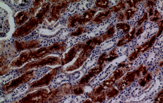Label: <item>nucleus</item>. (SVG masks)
<instances>
[{"label":"nucleus","instance_id":"1","mask_svg":"<svg viewBox=\"0 0 163 103\" xmlns=\"http://www.w3.org/2000/svg\"><path fill=\"white\" fill-rule=\"evenodd\" d=\"M116 67L117 66H115L111 63L95 78L90 81L89 83L90 86L94 87L98 85L108 77L116 70Z\"/></svg>","mask_w":163,"mask_h":103},{"label":"nucleus","instance_id":"2","mask_svg":"<svg viewBox=\"0 0 163 103\" xmlns=\"http://www.w3.org/2000/svg\"><path fill=\"white\" fill-rule=\"evenodd\" d=\"M28 85L26 84L21 85L17 88L11 94H9L7 97H5L3 102H10L19 100L22 98L26 94L28 90Z\"/></svg>","mask_w":163,"mask_h":103},{"label":"nucleus","instance_id":"3","mask_svg":"<svg viewBox=\"0 0 163 103\" xmlns=\"http://www.w3.org/2000/svg\"><path fill=\"white\" fill-rule=\"evenodd\" d=\"M118 40L113 37L110 39L102 42L94 50L98 52L100 55L102 53L109 52L116 47Z\"/></svg>","mask_w":163,"mask_h":103},{"label":"nucleus","instance_id":"4","mask_svg":"<svg viewBox=\"0 0 163 103\" xmlns=\"http://www.w3.org/2000/svg\"><path fill=\"white\" fill-rule=\"evenodd\" d=\"M100 55V54L94 49L92 51L84 65L83 69V72L84 73H87L88 71L95 66L98 62V57Z\"/></svg>","mask_w":163,"mask_h":103},{"label":"nucleus","instance_id":"5","mask_svg":"<svg viewBox=\"0 0 163 103\" xmlns=\"http://www.w3.org/2000/svg\"><path fill=\"white\" fill-rule=\"evenodd\" d=\"M70 82V75L61 73L57 76L50 85L51 88L55 89L64 83Z\"/></svg>","mask_w":163,"mask_h":103},{"label":"nucleus","instance_id":"6","mask_svg":"<svg viewBox=\"0 0 163 103\" xmlns=\"http://www.w3.org/2000/svg\"><path fill=\"white\" fill-rule=\"evenodd\" d=\"M72 29L65 28L62 29L57 33L55 36L53 38L55 42H61L64 41L69 37L70 33L72 31Z\"/></svg>","mask_w":163,"mask_h":103},{"label":"nucleus","instance_id":"7","mask_svg":"<svg viewBox=\"0 0 163 103\" xmlns=\"http://www.w3.org/2000/svg\"><path fill=\"white\" fill-rule=\"evenodd\" d=\"M134 49V47L132 46L130 43H129L118 47L116 52L119 56H126L128 57L133 51Z\"/></svg>","mask_w":163,"mask_h":103},{"label":"nucleus","instance_id":"8","mask_svg":"<svg viewBox=\"0 0 163 103\" xmlns=\"http://www.w3.org/2000/svg\"><path fill=\"white\" fill-rule=\"evenodd\" d=\"M150 38L147 31H145L142 34L134 39L131 43H130V44L133 47L140 46Z\"/></svg>","mask_w":163,"mask_h":103},{"label":"nucleus","instance_id":"9","mask_svg":"<svg viewBox=\"0 0 163 103\" xmlns=\"http://www.w3.org/2000/svg\"><path fill=\"white\" fill-rule=\"evenodd\" d=\"M94 2L91 1H83L77 3V12L81 13L93 6Z\"/></svg>","mask_w":163,"mask_h":103},{"label":"nucleus","instance_id":"10","mask_svg":"<svg viewBox=\"0 0 163 103\" xmlns=\"http://www.w3.org/2000/svg\"><path fill=\"white\" fill-rule=\"evenodd\" d=\"M19 75V73L16 71H12L5 75L3 76L1 78V83L2 84L6 83L13 79L16 78Z\"/></svg>","mask_w":163,"mask_h":103},{"label":"nucleus","instance_id":"11","mask_svg":"<svg viewBox=\"0 0 163 103\" xmlns=\"http://www.w3.org/2000/svg\"><path fill=\"white\" fill-rule=\"evenodd\" d=\"M83 74V71H78L70 75V82L73 84H76L81 78Z\"/></svg>","mask_w":163,"mask_h":103},{"label":"nucleus","instance_id":"12","mask_svg":"<svg viewBox=\"0 0 163 103\" xmlns=\"http://www.w3.org/2000/svg\"><path fill=\"white\" fill-rule=\"evenodd\" d=\"M143 94V88L140 86H136L131 91L130 96L132 98H134L139 97Z\"/></svg>","mask_w":163,"mask_h":103},{"label":"nucleus","instance_id":"13","mask_svg":"<svg viewBox=\"0 0 163 103\" xmlns=\"http://www.w3.org/2000/svg\"><path fill=\"white\" fill-rule=\"evenodd\" d=\"M146 56H147V52L140 55L133 62V66L134 67H137L144 63V61L146 59Z\"/></svg>","mask_w":163,"mask_h":103},{"label":"nucleus","instance_id":"14","mask_svg":"<svg viewBox=\"0 0 163 103\" xmlns=\"http://www.w3.org/2000/svg\"><path fill=\"white\" fill-rule=\"evenodd\" d=\"M49 68L47 67H44L39 69L36 71L35 73V78L36 79L40 78L41 77L44 75L49 70Z\"/></svg>","mask_w":163,"mask_h":103},{"label":"nucleus","instance_id":"15","mask_svg":"<svg viewBox=\"0 0 163 103\" xmlns=\"http://www.w3.org/2000/svg\"><path fill=\"white\" fill-rule=\"evenodd\" d=\"M80 41L79 37H73L69 38L66 41V45L68 47H71L77 44Z\"/></svg>","mask_w":163,"mask_h":103},{"label":"nucleus","instance_id":"16","mask_svg":"<svg viewBox=\"0 0 163 103\" xmlns=\"http://www.w3.org/2000/svg\"><path fill=\"white\" fill-rule=\"evenodd\" d=\"M158 28L157 24L150 21H145L143 25V29L145 31H148L154 28Z\"/></svg>","mask_w":163,"mask_h":103},{"label":"nucleus","instance_id":"17","mask_svg":"<svg viewBox=\"0 0 163 103\" xmlns=\"http://www.w3.org/2000/svg\"><path fill=\"white\" fill-rule=\"evenodd\" d=\"M144 10H145L142 6V4H139L135 16H137L139 18H140L144 14Z\"/></svg>","mask_w":163,"mask_h":103},{"label":"nucleus","instance_id":"18","mask_svg":"<svg viewBox=\"0 0 163 103\" xmlns=\"http://www.w3.org/2000/svg\"><path fill=\"white\" fill-rule=\"evenodd\" d=\"M75 97L74 95H70L65 97L61 101V102L62 103H74Z\"/></svg>","mask_w":163,"mask_h":103},{"label":"nucleus","instance_id":"19","mask_svg":"<svg viewBox=\"0 0 163 103\" xmlns=\"http://www.w3.org/2000/svg\"><path fill=\"white\" fill-rule=\"evenodd\" d=\"M127 57L126 56H120V57H118V58H117L115 60H114L113 62H112V64H114V65H115V66H117L120 63L125 61L126 60Z\"/></svg>","mask_w":163,"mask_h":103},{"label":"nucleus","instance_id":"20","mask_svg":"<svg viewBox=\"0 0 163 103\" xmlns=\"http://www.w3.org/2000/svg\"><path fill=\"white\" fill-rule=\"evenodd\" d=\"M163 45V34L156 39L154 45V47H160Z\"/></svg>","mask_w":163,"mask_h":103},{"label":"nucleus","instance_id":"21","mask_svg":"<svg viewBox=\"0 0 163 103\" xmlns=\"http://www.w3.org/2000/svg\"><path fill=\"white\" fill-rule=\"evenodd\" d=\"M124 35V31L123 30H120L115 32L113 37L116 39L119 40L122 37H123Z\"/></svg>","mask_w":163,"mask_h":103},{"label":"nucleus","instance_id":"22","mask_svg":"<svg viewBox=\"0 0 163 103\" xmlns=\"http://www.w3.org/2000/svg\"><path fill=\"white\" fill-rule=\"evenodd\" d=\"M159 28H155L152 29V30H148L147 31V34L149 37L151 38V37L153 36L154 35L156 34L158 31Z\"/></svg>","mask_w":163,"mask_h":103},{"label":"nucleus","instance_id":"23","mask_svg":"<svg viewBox=\"0 0 163 103\" xmlns=\"http://www.w3.org/2000/svg\"><path fill=\"white\" fill-rule=\"evenodd\" d=\"M160 58H158L156 61L154 62L152 64V65L150 66V68H149V71L150 72L154 71V70H155L158 66L159 64V62H160Z\"/></svg>","mask_w":163,"mask_h":103},{"label":"nucleus","instance_id":"24","mask_svg":"<svg viewBox=\"0 0 163 103\" xmlns=\"http://www.w3.org/2000/svg\"><path fill=\"white\" fill-rule=\"evenodd\" d=\"M86 96H77L75 98L74 100V103L83 102L86 99Z\"/></svg>","mask_w":163,"mask_h":103},{"label":"nucleus","instance_id":"25","mask_svg":"<svg viewBox=\"0 0 163 103\" xmlns=\"http://www.w3.org/2000/svg\"><path fill=\"white\" fill-rule=\"evenodd\" d=\"M108 21H109V23H110V25H114L117 23L118 20L116 16L114 14L110 17V18L108 19Z\"/></svg>","mask_w":163,"mask_h":103},{"label":"nucleus","instance_id":"26","mask_svg":"<svg viewBox=\"0 0 163 103\" xmlns=\"http://www.w3.org/2000/svg\"><path fill=\"white\" fill-rule=\"evenodd\" d=\"M139 18L136 16H134L128 21V23L130 25H135L137 24Z\"/></svg>","mask_w":163,"mask_h":103},{"label":"nucleus","instance_id":"27","mask_svg":"<svg viewBox=\"0 0 163 103\" xmlns=\"http://www.w3.org/2000/svg\"><path fill=\"white\" fill-rule=\"evenodd\" d=\"M157 8L160 12H163V1H159L157 2Z\"/></svg>","mask_w":163,"mask_h":103},{"label":"nucleus","instance_id":"28","mask_svg":"<svg viewBox=\"0 0 163 103\" xmlns=\"http://www.w3.org/2000/svg\"><path fill=\"white\" fill-rule=\"evenodd\" d=\"M153 101H154V99H153V98L149 97L148 98L144 99V102L150 103L152 102Z\"/></svg>","mask_w":163,"mask_h":103},{"label":"nucleus","instance_id":"29","mask_svg":"<svg viewBox=\"0 0 163 103\" xmlns=\"http://www.w3.org/2000/svg\"><path fill=\"white\" fill-rule=\"evenodd\" d=\"M92 90V89L91 86H87V87H86L84 89V91L86 93H89V92H90Z\"/></svg>","mask_w":163,"mask_h":103},{"label":"nucleus","instance_id":"30","mask_svg":"<svg viewBox=\"0 0 163 103\" xmlns=\"http://www.w3.org/2000/svg\"><path fill=\"white\" fill-rule=\"evenodd\" d=\"M118 1H110V5L111 6L115 5L117 4L118 3Z\"/></svg>","mask_w":163,"mask_h":103}]
</instances>
